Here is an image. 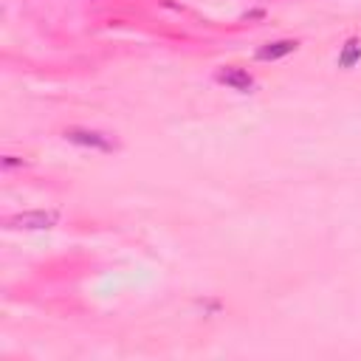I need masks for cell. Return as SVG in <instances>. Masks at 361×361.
<instances>
[{"instance_id": "5", "label": "cell", "mask_w": 361, "mask_h": 361, "mask_svg": "<svg viewBox=\"0 0 361 361\" xmlns=\"http://www.w3.org/2000/svg\"><path fill=\"white\" fill-rule=\"evenodd\" d=\"M358 62H361V39H358V37H350V39L341 45V51H338V56H336V65H338L341 71H353Z\"/></svg>"}, {"instance_id": "4", "label": "cell", "mask_w": 361, "mask_h": 361, "mask_svg": "<svg viewBox=\"0 0 361 361\" xmlns=\"http://www.w3.org/2000/svg\"><path fill=\"white\" fill-rule=\"evenodd\" d=\"M296 48H299V39H290V37L271 39V42H265V45H259V48L254 51V59H259V62H276V59L293 54Z\"/></svg>"}, {"instance_id": "1", "label": "cell", "mask_w": 361, "mask_h": 361, "mask_svg": "<svg viewBox=\"0 0 361 361\" xmlns=\"http://www.w3.org/2000/svg\"><path fill=\"white\" fill-rule=\"evenodd\" d=\"M62 138L73 147H82V149H93V152H116L118 149V141L104 133V130H96V127H68L62 133Z\"/></svg>"}, {"instance_id": "2", "label": "cell", "mask_w": 361, "mask_h": 361, "mask_svg": "<svg viewBox=\"0 0 361 361\" xmlns=\"http://www.w3.org/2000/svg\"><path fill=\"white\" fill-rule=\"evenodd\" d=\"M56 223H59V214L51 209H28L6 217V228H14V231H45V228H54Z\"/></svg>"}, {"instance_id": "3", "label": "cell", "mask_w": 361, "mask_h": 361, "mask_svg": "<svg viewBox=\"0 0 361 361\" xmlns=\"http://www.w3.org/2000/svg\"><path fill=\"white\" fill-rule=\"evenodd\" d=\"M214 82L228 87V90H237V93H254L257 90V79L251 71L240 68V65H223L214 71Z\"/></svg>"}, {"instance_id": "6", "label": "cell", "mask_w": 361, "mask_h": 361, "mask_svg": "<svg viewBox=\"0 0 361 361\" xmlns=\"http://www.w3.org/2000/svg\"><path fill=\"white\" fill-rule=\"evenodd\" d=\"M0 166H3L6 172H8V169H23L25 161H23L20 155H3V158H0Z\"/></svg>"}]
</instances>
